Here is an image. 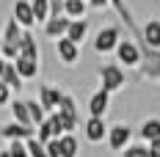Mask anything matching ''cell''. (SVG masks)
<instances>
[{
    "label": "cell",
    "mask_w": 160,
    "mask_h": 157,
    "mask_svg": "<svg viewBox=\"0 0 160 157\" xmlns=\"http://www.w3.org/2000/svg\"><path fill=\"white\" fill-rule=\"evenodd\" d=\"M97 75H99V88L102 91H108V94H116V91H122L124 88V69L119 66V63H105V66H99L97 69Z\"/></svg>",
    "instance_id": "1"
},
{
    "label": "cell",
    "mask_w": 160,
    "mask_h": 157,
    "mask_svg": "<svg viewBox=\"0 0 160 157\" xmlns=\"http://www.w3.org/2000/svg\"><path fill=\"white\" fill-rule=\"evenodd\" d=\"M122 42V31L116 28V25H108V28H102V31L94 36V50L99 55H108L116 50V44Z\"/></svg>",
    "instance_id": "2"
},
{
    "label": "cell",
    "mask_w": 160,
    "mask_h": 157,
    "mask_svg": "<svg viewBox=\"0 0 160 157\" xmlns=\"http://www.w3.org/2000/svg\"><path fill=\"white\" fill-rule=\"evenodd\" d=\"M105 141H108V146H111L113 152H124L130 143H132V130L127 124H113V127H108Z\"/></svg>",
    "instance_id": "3"
},
{
    "label": "cell",
    "mask_w": 160,
    "mask_h": 157,
    "mask_svg": "<svg viewBox=\"0 0 160 157\" xmlns=\"http://www.w3.org/2000/svg\"><path fill=\"white\" fill-rule=\"evenodd\" d=\"M113 52H116V58L124 63V66H141V47L132 39H122Z\"/></svg>",
    "instance_id": "4"
},
{
    "label": "cell",
    "mask_w": 160,
    "mask_h": 157,
    "mask_svg": "<svg viewBox=\"0 0 160 157\" xmlns=\"http://www.w3.org/2000/svg\"><path fill=\"white\" fill-rule=\"evenodd\" d=\"M0 135L8 143H14V141L25 143V141H31L33 135H36V130H33V127H22V124H17V121H8V124L0 127Z\"/></svg>",
    "instance_id": "5"
},
{
    "label": "cell",
    "mask_w": 160,
    "mask_h": 157,
    "mask_svg": "<svg viewBox=\"0 0 160 157\" xmlns=\"http://www.w3.org/2000/svg\"><path fill=\"white\" fill-rule=\"evenodd\" d=\"M61 96H64V91L55 88V86H50V83H42V86H39V105L44 108V113H55Z\"/></svg>",
    "instance_id": "6"
},
{
    "label": "cell",
    "mask_w": 160,
    "mask_h": 157,
    "mask_svg": "<svg viewBox=\"0 0 160 157\" xmlns=\"http://www.w3.org/2000/svg\"><path fill=\"white\" fill-rule=\"evenodd\" d=\"M88 116L91 119H105V113H108V108H111V94L108 91H102V88H97L94 94L88 96Z\"/></svg>",
    "instance_id": "7"
},
{
    "label": "cell",
    "mask_w": 160,
    "mask_h": 157,
    "mask_svg": "<svg viewBox=\"0 0 160 157\" xmlns=\"http://www.w3.org/2000/svg\"><path fill=\"white\" fill-rule=\"evenodd\" d=\"M11 19H14L17 25L22 28V31H31L33 25H36L33 11H31V0H17L14 8H11Z\"/></svg>",
    "instance_id": "8"
},
{
    "label": "cell",
    "mask_w": 160,
    "mask_h": 157,
    "mask_svg": "<svg viewBox=\"0 0 160 157\" xmlns=\"http://www.w3.org/2000/svg\"><path fill=\"white\" fill-rule=\"evenodd\" d=\"M55 52H58V61L64 63V66H75L80 61V47L72 44L69 39H58L55 42Z\"/></svg>",
    "instance_id": "9"
},
{
    "label": "cell",
    "mask_w": 160,
    "mask_h": 157,
    "mask_svg": "<svg viewBox=\"0 0 160 157\" xmlns=\"http://www.w3.org/2000/svg\"><path fill=\"white\" fill-rule=\"evenodd\" d=\"M83 132H86L88 143H102L105 135H108V124H105V119H91L88 116V121L83 124Z\"/></svg>",
    "instance_id": "10"
},
{
    "label": "cell",
    "mask_w": 160,
    "mask_h": 157,
    "mask_svg": "<svg viewBox=\"0 0 160 157\" xmlns=\"http://www.w3.org/2000/svg\"><path fill=\"white\" fill-rule=\"evenodd\" d=\"M113 8H116V14L124 19V25H127V31L135 36V39H141V31H138V25H135V17H132V11H130V6L124 3V0H108Z\"/></svg>",
    "instance_id": "11"
},
{
    "label": "cell",
    "mask_w": 160,
    "mask_h": 157,
    "mask_svg": "<svg viewBox=\"0 0 160 157\" xmlns=\"http://www.w3.org/2000/svg\"><path fill=\"white\" fill-rule=\"evenodd\" d=\"M88 36V19H69V28H66V36L64 39H69L72 44H83V39Z\"/></svg>",
    "instance_id": "12"
},
{
    "label": "cell",
    "mask_w": 160,
    "mask_h": 157,
    "mask_svg": "<svg viewBox=\"0 0 160 157\" xmlns=\"http://www.w3.org/2000/svg\"><path fill=\"white\" fill-rule=\"evenodd\" d=\"M141 39L149 50H160V19H149L141 28Z\"/></svg>",
    "instance_id": "13"
},
{
    "label": "cell",
    "mask_w": 160,
    "mask_h": 157,
    "mask_svg": "<svg viewBox=\"0 0 160 157\" xmlns=\"http://www.w3.org/2000/svg\"><path fill=\"white\" fill-rule=\"evenodd\" d=\"M66 28H69V19L66 17H50L47 22H44V36L58 42V39L66 36Z\"/></svg>",
    "instance_id": "14"
},
{
    "label": "cell",
    "mask_w": 160,
    "mask_h": 157,
    "mask_svg": "<svg viewBox=\"0 0 160 157\" xmlns=\"http://www.w3.org/2000/svg\"><path fill=\"white\" fill-rule=\"evenodd\" d=\"M138 135L144 138V143H152L155 138H160V119H158V116L144 119V121H141V127H138Z\"/></svg>",
    "instance_id": "15"
},
{
    "label": "cell",
    "mask_w": 160,
    "mask_h": 157,
    "mask_svg": "<svg viewBox=\"0 0 160 157\" xmlns=\"http://www.w3.org/2000/svg\"><path fill=\"white\" fill-rule=\"evenodd\" d=\"M19 55L22 58H31V61H39V44H36V39H33V33L31 31H25L22 33V39H19Z\"/></svg>",
    "instance_id": "16"
},
{
    "label": "cell",
    "mask_w": 160,
    "mask_h": 157,
    "mask_svg": "<svg viewBox=\"0 0 160 157\" xmlns=\"http://www.w3.org/2000/svg\"><path fill=\"white\" fill-rule=\"evenodd\" d=\"M14 69H17V75L22 77V83H25V80H33L39 75V61H31V58H22L19 55L14 61Z\"/></svg>",
    "instance_id": "17"
},
{
    "label": "cell",
    "mask_w": 160,
    "mask_h": 157,
    "mask_svg": "<svg viewBox=\"0 0 160 157\" xmlns=\"http://www.w3.org/2000/svg\"><path fill=\"white\" fill-rule=\"evenodd\" d=\"M22 33H25V31H22L14 19L8 17V19H6V25H3V33H0V42H3V44H19Z\"/></svg>",
    "instance_id": "18"
},
{
    "label": "cell",
    "mask_w": 160,
    "mask_h": 157,
    "mask_svg": "<svg viewBox=\"0 0 160 157\" xmlns=\"http://www.w3.org/2000/svg\"><path fill=\"white\" fill-rule=\"evenodd\" d=\"M86 0H64V17L66 19H86Z\"/></svg>",
    "instance_id": "19"
},
{
    "label": "cell",
    "mask_w": 160,
    "mask_h": 157,
    "mask_svg": "<svg viewBox=\"0 0 160 157\" xmlns=\"http://www.w3.org/2000/svg\"><path fill=\"white\" fill-rule=\"evenodd\" d=\"M11 116H14V121L17 124H22V127H33L31 124V116H28V108H25V99H11ZM36 130V127H33Z\"/></svg>",
    "instance_id": "20"
},
{
    "label": "cell",
    "mask_w": 160,
    "mask_h": 157,
    "mask_svg": "<svg viewBox=\"0 0 160 157\" xmlns=\"http://www.w3.org/2000/svg\"><path fill=\"white\" fill-rule=\"evenodd\" d=\"M0 83H6L11 91H19L25 83H22V77L17 75V69H14V63H6V69H3V77H0Z\"/></svg>",
    "instance_id": "21"
},
{
    "label": "cell",
    "mask_w": 160,
    "mask_h": 157,
    "mask_svg": "<svg viewBox=\"0 0 160 157\" xmlns=\"http://www.w3.org/2000/svg\"><path fill=\"white\" fill-rule=\"evenodd\" d=\"M58 143H61V157H78L80 155V143L75 135H61Z\"/></svg>",
    "instance_id": "22"
},
{
    "label": "cell",
    "mask_w": 160,
    "mask_h": 157,
    "mask_svg": "<svg viewBox=\"0 0 160 157\" xmlns=\"http://www.w3.org/2000/svg\"><path fill=\"white\" fill-rule=\"evenodd\" d=\"M25 108H28V116H31L33 127H39L44 119H47V113H44V108L39 105V99H25Z\"/></svg>",
    "instance_id": "23"
},
{
    "label": "cell",
    "mask_w": 160,
    "mask_h": 157,
    "mask_svg": "<svg viewBox=\"0 0 160 157\" xmlns=\"http://www.w3.org/2000/svg\"><path fill=\"white\" fill-rule=\"evenodd\" d=\"M31 11H33V19L44 25L50 19V0H31Z\"/></svg>",
    "instance_id": "24"
},
{
    "label": "cell",
    "mask_w": 160,
    "mask_h": 157,
    "mask_svg": "<svg viewBox=\"0 0 160 157\" xmlns=\"http://www.w3.org/2000/svg\"><path fill=\"white\" fill-rule=\"evenodd\" d=\"M55 113H64V116H78V102H75V96L72 94H64L61 96V102H58V108ZM80 119V116H78Z\"/></svg>",
    "instance_id": "25"
},
{
    "label": "cell",
    "mask_w": 160,
    "mask_h": 157,
    "mask_svg": "<svg viewBox=\"0 0 160 157\" xmlns=\"http://www.w3.org/2000/svg\"><path fill=\"white\" fill-rule=\"evenodd\" d=\"M122 157H149V146L146 143H130L124 152H119Z\"/></svg>",
    "instance_id": "26"
},
{
    "label": "cell",
    "mask_w": 160,
    "mask_h": 157,
    "mask_svg": "<svg viewBox=\"0 0 160 157\" xmlns=\"http://www.w3.org/2000/svg\"><path fill=\"white\" fill-rule=\"evenodd\" d=\"M25 149H28V157H47V149H44V143H39L36 138L25 141Z\"/></svg>",
    "instance_id": "27"
},
{
    "label": "cell",
    "mask_w": 160,
    "mask_h": 157,
    "mask_svg": "<svg viewBox=\"0 0 160 157\" xmlns=\"http://www.w3.org/2000/svg\"><path fill=\"white\" fill-rule=\"evenodd\" d=\"M8 157H28V149H25V143H19V141L8 143Z\"/></svg>",
    "instance_id": "28"
},
{
    "label": "cell",
    "mask_w": 160,
    "mask_h": 157,
    "mask_svg": "<svg viewBox=\"0 0 160 157\" xmlns=\"http://www.w3.org/2000/svg\"><path fill=\"white\" fill-rule=\"evenodd\" d=\"M11 88L6 86V83H0V108H6V105H11Z\"/></svg>",
    "instance_id": "29"
},
{
    "label": "cell",
    "mask_w": 160,
    "mask_h": 157,
    "mask_svg": "<svg viewBox=\"0 0 160 157\" xmlns=\"http://www.w3.org/2000/svg\"><path fill=\"white\" fill-rule=\"evenodd\" d=\"M44 149H47V157H61V143H58V138L47 141V143H44Z\"/></svg>",
    "instance_id": "30"
},
{
    "label": "cell",
    "mask_w": 160,
    "mask_h": 157,
    "mask_svg": "<svg viewBox=\"0 0 160 157\" xmlns=\"http://www.w3.org/2000/svg\"><path fill=\"white\" fill-rule=\"evenodd\" d=\"M86 6H88V8H94V11H102V8H105V6H111V3H108V0H86Z\"/></svg>",
    "instance_id": "31"
},
{
    "label": "cell",
    "mask_w": 160,
    "mask_h": 157,
    "mask_svg": "<svg viewBox=\"0 0 160 157\" xmlns=\"http://www.w3.org/2000/svg\"><path fill=\"white\" fill-rule=\"evenodd\" d=\"M146 146H149V152H158V155H160V138H155V141L146 143Z\"/></svg>",
    "instance_id": "32"
},
{
    "label": "cell",
    "mask_w": 160,
    "mask_h": 157,
    "mask_svg": "<svg viewBox=\"0 0 160 157\" xmlns=\"http://www.w3.org/2000/svg\"><path fill=\"white\" fill-rule=\"evenodd\" d=\"M3 69H6V61L0 58V77H3Z\"/></svg>",
    "instance_id": "33"
},
{
    "label": "cell",
    "mask_w": 160,
    "mask_h": 157,
    "mask_svg": "<svg viewBox=\"0 0 160 157\" xmlns=\"http://www.w3.org/2000/svg\"><path fill=\"white\" fill-rule=\"evenodd\" d=\"M0 157H8V149H0Z\"/></svg>",
    "instance_id": "34"
},
{
    "label": "cell",
    "mask_w": 160,
    "mask_h": 157,
    "mask_svg": "<svg viewBox=\"0 0 160 157\" xmlns=\"http://www.w3.org/2000/svg\"><path fill=\"white\" fill-rule=\"evenodd\" d=\"M149 157H160V155H158V152H149Z\"/></svg>",
    "instance_id": "35"
},
{
    "label": "cell",
    "mask_w": 160,
    "mask_h": 157,
    "mask_svg": "<svg viewBox=\"0 0 160 157\" xmlns=\"http://www.w3.org/2000/svg\"><path fill=\"white\" fill-rule=\"evenodd\" d=\"M0 47H3V42H0Z\"/></svg>",
    "instance_id": "36"
}]
</instances>
